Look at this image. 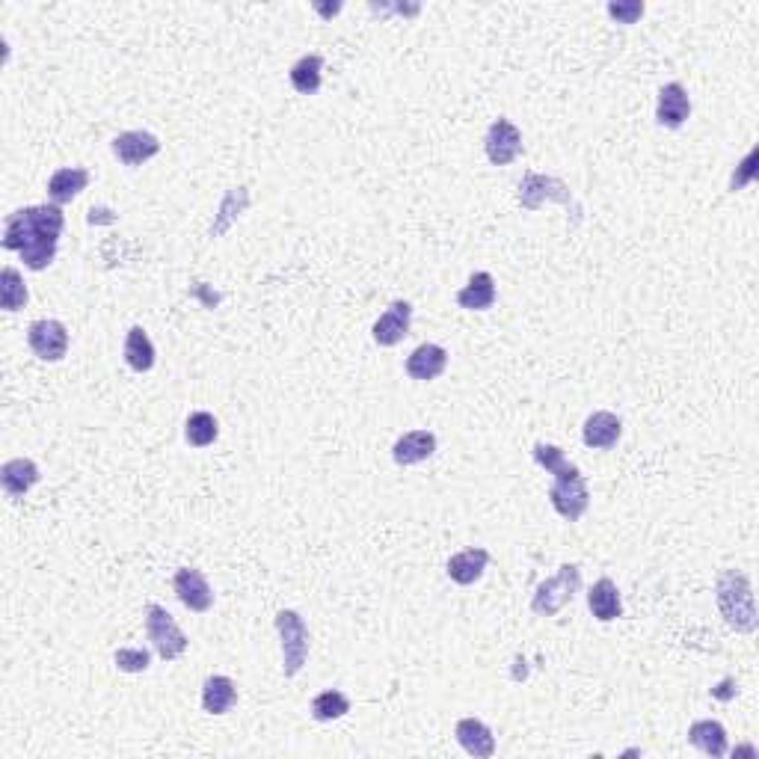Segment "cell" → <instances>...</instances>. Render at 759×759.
Returning <instances> with one entry per match:
<instances>
[{
    "label": "cell",
    "instance_id": "6da1fadb",
    "mask_svg": "<svg viewBox=\"0 0 759 759\" xmlns=\"http://www.w3.org/2000/svg\"><path fill=\"white\" fill-rule=\"evenodd\" d=\"M66 229L60 205H30L6 217L3 247L21 253L24 267L45 270L57 258V244Z\"/></svg>",
    "mask_w": 759,
    "mask_h": 759
},
{
    "label": "cell",
    "instance_id": "7a4b0ae2",
    "mask_svg": "<svg viewBox=\"0 0 759 759\" xmlns=\"http://www.w3.org/2000/svg\"><path fill=\"white\" fill-rule=\"evenodd\" d=\"M718 605L724 620L736 632H754L757 629V608H754V591L751 579L739 570H727L718 579Z\"/></svg>",
    "mask_w": 759,
    "mask_h": 759
},
{
    "label": "cell",
    "instance_id": "3957f363",
    "mask_svg": "<svg viewBox=\"0 0 759 759\" xmlns=\"http://www.w3.org/2000/svg\"><path fill=\"white\" fill-rule=\"evenodd\" d=\"M549 502L552 507L567 519V522H579L588 507H591V493H588V484L582 478V472L567 463L558 475H555V484L549 490Z\"/></svg>",
    "mask_w": 759,
    "mask_h": 759
},
{
    "label": "cell",
    "instance_id": "277c9868",
    "mask_svg": "<svg viewBox=\"0 0 759 759\" xmlns=\"http://www.w3.org/2000/svg\"><path fill=\"white\" fill-rule=\"evenodd\" d=\"M582 588V570L576 564H564L558 570V576L546 579L537 585L534 591V599H531V608L534 614L540 617H555L567 602H573V596Z\"/></svg>",
    "mask_w": 759,
    "mask_h": 759
},
{
    "label": "cell",
    "instance_id": "5b68a950",
    "mask_svg": "<svg viewBox=\"0 0 759 759\" xmlns=\"http://www.w3.org/2000/svg\"><path fill=\"white\" fill-rule=\"evenodd\" d=\"M276 629H279V638H282V671L285 676H297L300 668L306 665L309 659V629L303 623V617L297 611H279L276 614Z\"/></svg>",
    "mask_w": 759,
    "mask_h": 759
},
{
    "label": "cell",
    "instance_id": "8992f818",
    "mask_svg": "<svg viewBox=\"0 0 759 759\" xmlns=\"http://www.w3.org/2000/svg\"><path fill=\"white\" fill-rule=\"evenodd\" d=\"M146 632H149V641L155 644V650L164 662L178 659L187 650V635L181 632V626L172 620V614L164 605H149L146 608Z\"/></svg>",
    "mask_w": 759,
    "mask_h": 759
},
{
    "label": "cell",
    "instance_id": "52a82bcc",
    "mask_svg": "<svg viewBox=\"0 0 759 759\" xmlns=\"http://www.w3.org/2000/svg\"><path fill=\"white\" fill-rule=\"evenodd\" d=\"M519 202H522V208L537 211L543 202H564V205H570L573 196H570V187L561 178L528 172L522 178V184H519Z\"/></svg>",
    "mask_w": 759,
    "mask_h": 759
},
{
    "label": "cell",
    "instance_id": "ba28073f",
    "mask_svg": "<svg viewBox=\"0 0 759 759\" xmlns=\"http://www.w3.org/2000/svg\"><path fill=\"white\" fill-rule=\"evenodd\" d=\"M27 344L42 362H60L69 353V330L60 321H36L27 330Z\"/></svg>",
    "mask_w": 759,
    "mask_h": 759
},
{
    "label": "cell",
    "instance_id": "9c48e42d",
    "mask_svg": "<svg viewBox=\"0 0 759 759\" xmlns=\"http://www.w3.org/2000/svg\"><path fill=\"white\" fill-rule=\"evenodd\" d=\"M484 149L493 167H510L522 152V134L510 119H496L484 137Z\"/></svg>",
    "mask_w": 759,
    "mask_h": 759
},
{
    "label": "cell",
    "instance_id": "30bf717a",
    "mask_svg": "<svg viewBox=\"0 0 759 759\" xmlns=\"http://www.w3.org/2000/svg\"><path fill=\"white\" fill-rule=\"evenodd\" d=\"M410 324H413V306L407 300H395L383 315L380 321L374 324V341L380 347H395L401 344L404 338L410 336Z\"/></svg>",
    "mask_w": 759,
    "mask_h": 759
},
{
    "label": "cell",
    "instance_id": "8fae6325",
    "mask_svg": "<svg viewBox=\"0 0 759 759\" xmlns=\"http://www.w3.org/2000/svg\"><path fill=\"white\" fill-rule=\"evenodd\" d=\"M161 152V140L149 131H125L113 140V155L125 167H140Z\"/></svg>",
    "mask_w": 759,
    "mask_h": 759
},
{
    "label": "cell",
    "instance_id": "7c38bea8",
    "mask_svg": "<svg viewBox=\"0 0 759 759\" xmlns=\"http://www.w3.org/2000/svg\"><path fill=\"white\" fill-rule=\"evenodd\" d=\"M172 585H175V596L181 599V605L190 608V611H196V614H202V611H208L214 605V591H211L208 579L199 570H193V567H181L175 573Z\"/></svg>",
    "mask_w": 759,
    "mask_h": 759
},
{
    "label": "cell",
    "instance_id": "4fadbf2b",
    "mask_svg": "<svg viewBox=\"0 0 759 759\" xmlns=\"http://www.w3.org/2000/svg\"><path fill=\"white\" fill-rule=\"evenodd\" d=\"M454 736H457L460 748H463L469 757L490 759L496 754V736H493V730H490L484 721H478V718H460Z\"/></svg>",
    "mask_w": 759,
    "mask_h": 759
},
{
    "label": "cell",
    "instance_id": "5bb4252c",
    "mask_svg": "<svg viewBox=\"0 0 759 759\" xmlns=\"http://www.w3.org/2000/svg\"><path fill=\"white\" fill-rule=\"evenodd\" d=\"M691 116V98L682 84H668L659 89V107H656V122L665 128H679Z\"/></svg>",
    "mask_w": 759,
    "mask_h": 759
},
{
    "label": "cell",
    "instance_id": "9a60e30c",
    "mask_svg": "<svg viewBox=\"0 0 759 759\" xmlns=\"http://www.w3.org/2000/svg\"><path fill=\"white\" fill-rule=\"evenodd\" d=\"M436 451V436L430 430H410L392 445V460L398 466H416L430 460Z\"/></svg>",
    "mask_w": 759,
    "mask_h": 759
},
{
    "label": "cell",
    "instance_id": "2e32d148",
    "mask_svg": "<svg viewBox=\"0 0 759 759\" xmlns=\"http://www.w3.org/2000/svg\"><path fill=\"white\" fill-rule=\"evenodd\" d=\"M620 436H623V422H620L614 413H608V410H599V413L588 416V422L582 427L585 445H588V448H596V451L614 448Z\"/></svg>",
    "mask_w": 759,
    "mask_h": 759
},
{
    "label": "cell",
    "instance_id": "e0dca14e",
    "mask_svg": "<svg viewBox=\"0 0 759 759\" xmlns=\"http://www.w3.org/2000/svg\"><path fill=\"white\" fill-rule=\"evenodd\" d=\"M39 466L33 463V460H27V457H15V460H9V463H3V469H0V484H3V490L12 496V499H21V496H27L36 484H39Z\"/></svg>",
    "mask_w": 759,
    "mask_h": 759
},
{
    "label": "cell",
    "instance_id": "ac0fdd59",
    "mask_svg": "<svg viewBox=\"0 0 759 759\" xmlns=\"http://www.w3.org/2000/svg\"><path fill=\"white\" fill-rule=\"evenodd\" d=\"M487 564H490V552L487 549H463V552H457V555L448 558L445 570H448L451 582L469 588V585H475L484 576Z\"/></svg>",
    "mask_w": 759,
    "mask_h": 759
},
{
    "label": "cell",
    "instance_id": "d6986e66",
    "mask_svg": "<svg viewBox=\"0 0 759 759\" xmlns=\"http://www.w3.org/2000/svg\"><path fill=\"white\" fill-rule=\"evenodd\" d=\"M445 368H448V350L439 347V344H422L407 359V374L419 383L436 380Z\"/></svg>",
    "mask_w": 759,
    "mask_h": 759
},
{
    "label": "cell",
    "instance_id": "ffe728a7",
    "mask_svg": "<svg viewBox=\"0 0 759 759\" xmlns=\"http://www.w3.org/2000/svg\"><path fill=\"white\" fill-rule=\"evenodd\" d=\"M457 306L469 312H487L496 306V279L487 270L472 273L469 285L457 291Z\"/></svg>",
    "mask_w": 759,
    "mask_h": 759
},
{
    "label": "cell",
    "instance_id": "44dd1931",
    "mask_svg": "<svg viewBox=\"0 0 759 759\" xmlns=\"http://www.w3.org/2000/svg\"><path fill=\"white\" fill-rule=\"evenodd\" d=\"M238 703V688L229 676H208L202 685V709L211 715H226Z\"/></svg>",
    "mask_w": 759,
    "mask_h": 759
},
{
    "label": "cell",
    "instance_id": "7402d4cb",
    "mask_svg": "<svg viewBox=\"0 0 759 759\" xmlns=\"http://www.w3.org/2000/svg\"><path fill=\"white\" fill-rule=\"evenodd\" d=\"M86 184H89V172L84 167L57 169L48 181V196L54 199V205H66L84 193Z\"/></svg>",
    "mask_w": 759,
    "mask_h": 759
},
{
    "label": "cell",
    "instance_id": "603a6c76",
    "mask_svg": "<svg viewBox=\"0 0 759 759\" xmlns=\"http://www.w3.org/2000/svg\"><path fill=\"white\" fill-rule=\"evenodd\" d=\"M588 605H591L593 617L602 620V623H611L623 614V599H620V591L611 579H599L596 585L588 593Z\"/></svg>",
    "mask_w": 759,
    "mask_h": 759
},
{
    "label": "cell",
    "instance_id": "cb8c5ba5",
    "mask_svg": "<svg viewBox=\"0 0 759 759\" xmlns=\"http://www.w3.org/2000/svg\"><path fill=\"white\" fill-rule=\"evenodd\" d=\"M688 742L706 757H727V730L718 721H697L688 730Z\"/></svg>",
    "mask_w": 759,
    "mask_h": 759
},
{
    "label": "cell",
    "instance_id": "d4e9b609",
    "mask_svg": "<svg viewBox=\"0 0 759 759\" xmlns=\"http://www.w3.org/2000/svg\"><path fill=\"white\" fill-rule=\"evenodd\" d=\"M125 362L137 374H146V371L155 368V344H152V338L143 327L128 330V336H125Z\"/></svg>",
    "mask_w": 759,
    "mask_h": 759
},
{
    "label": "cell",
    "instance_id": "484cf974",
    "mask_svg": "<svg viewBox=\"0 0 759 759\" xmlns=\"http://www.w3.org/2000/svg\"><path fill=\"white\" fill-rule=\"evenodd\" d=\"M321 72H324V60L318 54H306L303 60L291 66V86L300 95H315L321 89Z\"/></svg>",
    "mask_w": 759,
    "mask_h": 759
},
{
    "label": "cell",
    "instance_id": "4316f807",
    "mask_svg": "<svg viewBox=\"0 0 759 759\" xmlns=\"http://www.w3.org/2000/svg\"><path fill=\"white\" fill-rule=\"evenodd\" d=\"M27 303V285L15 267H3L0 273V306L6 312H18Z\"/></svg>",
    "mask_w": 759,
    "mask_h": 759
},
{
    "label": "cell",
    "instance_id": "83f0119b",
    "mask_svg": "<svg viewBox=\"0 0 759 759\" xmlns=\"http://www.w3.org/2000/svg\"><path fill=\"white\" fill-rule=\"evenodd\" d=\"M217 433H220L217 419H214L211 413H205V410L193 413V416L187 419V424H184V436H187V442H190L193 448H208V445L217 439Z\"/></svg>",
    "mask_w": 759,
    "mask_h": 759
},
{
    "label": "cell",
    "instance_id": "f1b7e54d",
    "mask_svg": "<svg viewBox=\"0 0 759 759\" xmlns=\"http://www.w3.org/2000/svg\"><path fill=\"white\" fill-rule=\"evenodd\" d=\"M350 712V700L336 691V688H330V691H321L315 700H312V718L315 721H338V718H344Z\"/></svg>",
    "mask_w": 759,
    "mask_h": 759
},
{
    "label": "cell",
    "instance_id": "f546056e",
    "mask_svg": "<svg viewBox=\"0 0 759 759\" xmlns=\"http://www.w3.org/2000/svg\"><path fill=\"white\" fill-rule=\"evenodd\" d=\"M534 460H537L546 472H552V475H558V472L567 466L564 451H561L558 445H546V442H537V445H534Z\"/></svg>",
    "mask_w": 759,
    "mask_h": 759
},
{
    "label": "cell",
    "instance_id": "4dcf8cb0",
    "mask_svg": "<svg viewBox=\"0 0 759 759\" xmlns=\"http://www.w3.org/2000/svg\"><path fill=\"white\" fill-rule=\"evenodd\" d=\"M149 662H152L149 650H119L116 653V668L125 674H143V671H149Z\"/></svg>",
    "mask_w": 759,
    "mask_h": 759
},
{
    "label": "cell",
    "instance_id": "1f68e13d",
    "mask_svg": "<svg viewBox=\"0 0 759 759\" xmlns=\"http://www.w3.org/2000/svg\"><path fill=\"white\" fill-rule=\"evenodd\" d=\"M608 15L617 18L620 24H635L644 15V3L632 0V3H608Z\"/></svg>",
    "mask_w": 759,
    "mask_h": 759
},
{
    "label": "cell",
    "instance_id": "d6a6232c",
    "mask_svg": "<svg viewBox=\"0 0 759 759\" xmlns=\"http://www.w3.org/2000/svg\"><path fill=\"white\" fill-rule=\"evenodd\" d=\"M751 175H754V155H748V158H745V164H742V178H736V181H733V190H736V187H742Z\"/></svg>",
    "mask_w": 759,
    "mask_h": 759
}]
</instances>
